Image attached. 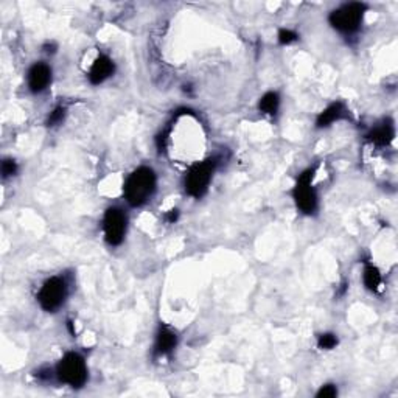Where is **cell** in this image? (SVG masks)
<instances>
[{
    "instance_id": "cell-10",
    "label": "cell",
    "mask_w": 398,
    "mask_h": 398,
    "mask_svg": "<svg viewBox=\"0 0 398 398\" xmlns=\"http://www.w3.org/2000/svg\"><path fill=\"white\" fill-rule=\"evenodd\" d=\"M114 73H116V63L111 56L101 53L93 61L89 72H87V79L92 86H100L103 84L105 81L109 79Z\"/></svg>"
},
{
    "instance_id": "cell-19",
    "label": "cell",
    "mask_w": 398,
    "mask_h": 398,
    "mask_svg": "<svg viewBox=\"0 0 398 398\" xmlns=\"http://www.w3.org/2000/svg\"><path fill=\"white\" fill-rule=\"evenodd\" d=\"M338 395V388L335 384H323V386L318 390L316 397L318 398H333Z\"/></svg>"
},
{
    "instance_id": "cell-3",
    "label": "cell",
    "mask_w": 398,
    "mask_h": 398,
    "mask_svg": "<svg viewBox=\"0 0 398 398\" xmlns=\"http://www.w3.org/2000/svg\"><path fill=\"white\" fill-rule=\"evenodd\" d=\"M218 162L215 158H208L194 164L188 168L184 178V190L194 199H199L208 192L213 181V174L217 171Z\"/></svg>"
},
{
    "instance_id": "cell-9",
    "label": "cell",
    "mask_w": 398,
    "mask_h": 398,
    "mask_svg": "<svg viewBox=\"0 0 398 398\" xmlns=\"http://www.w3.org/2000/svg\"><path fill=\"white\" fill-rule=\"evenodd\" d=\"M53 70L49 64L35 63L26 72V86L31 93H43L52 84Z\"/></svg>"
},
{
    "instance_id": "cell-5",
    "label": "cell",
    "mask_w": 398,
    "mask_h": 398,
    "mask_svg": "<svg viewBox=\"0 0 398 398\" xmlns=\"http://www.w3.org/2000/svg\"><path fill=\"white\" fill-rule=\"evenodd\" d=\"M69 282L64 275H52L40 285L36 300L45 313H56L69 298Z\"/></svg>"
},
{
    "instance_id": "cell-7",
    "label": "cell",
    "mask_w": 398,
    "mask_h": 398,
    "mask_svg": "<svg viewBox=\"0 0 398 398\" xmlns=\"http://www.w3.org/2000/svg\"><path fill=\"white\" fill-rule=\"evenodd\" d=\"M128 215L123 208L112 206L106 208L103 215V235L105 241L112 247L120 246L126 238Z\"/></svg>"
},
{
    "instance_id": "cell-6",
    "label": "cell",
    "mask_w": 398,
    "mask_h": 398,
    "mask_svg": "<svg viewBox=\"0 0 398 398\" xmlns=\"http://www.w3.org/2000/svg\"><path fill=\"white\" fill-rule=\"evenodd\" d=\"M314 173V168H308V170L302 171L293 187V199L296 202V207L300 213L308 215V217H312L319 208L318 190L313 184Z\"/></svg>"
},
{
    "instance_id": "cell-16",
    "label": "cell",
    "mask_w": 398,
    "mask_h": 398,
    "mask_svg": "<svg viewBox=\"0 0 398 398\" xmlns=\"http://www.w3.org/2000/svg\"><path fill=\"white\" fill-rule=\"evenodd\" d=\"M339 344L338 336L335 333H322L318 336V347L321 350H333Z\"/></svg>"
},
{
    "instance_id": "cell-8",
    "label": "cell",
    "mask_w": 398,
    "mask_h": 398,
    "mask_svg": "<svg viewBox=\"0 0 398 398\" xmlns=\"http://www.w3.org/2000/svg\"><path fill=\"white\" fill-rule=\"evenodd\" d=\"M178 342H179L178 333L174 332L171 327L165 326V323H160L153 344V358L162 360L170 356L174 352V349L178 347Z\"/></svg>"
},
{
    "instance_id": "cell-12",
    "label": "cell",
    "mask_w": 398,
    "mask_h": 398,
    "mask_svg": "<svg viewBox=\"0 0 398 398\" xmlns=\"http://www.w3.org/2000/svg\"><path fill=\"white\" fill-rule=\"evenodd\" d=\"M367 140L375 146H388L395 139V125L390 118L383 120L380 125L374 126L367 134Z\"/></svg>"
},
{
    "instance_id": "cell-4",
    "label": "cell",
    "mask_w": 398,
    "mask_h": 398,
    "mask_svg": "<svg viewBox=\"0 0 398 398\" xmlns=\"http://www.w3.org/2000/svg\"><path fill=\"white\" fill-rule=\"evenodd\" d=\"M55 376L66 386L73 389L83 388L89 378V369H87L84 356L78 352H67L56 364Z\"/></svg>"
},
{
    "instance_id": "cell-1",
    "label": "cell",
    "mask_w": 398,
    "mask_h": 398,
    "mask_svg": "<svg viewBox=\"0 0 398 398\" xmlns=\"http://www.w3.org/2000/svg\"><path fill=\"white\" fill-rule=\"evenodd\" d=\"M158 192V174L151 167L136 168L125 181L123 197L131 207H144Z\"/></svg>"
},
{
    "instance_id": "cell-15",
    "label": "cell",
    "mask_w": 398,
    "mask_h": 398,
    "mask_svg": "<svg viewBox=\"0 0 398 398\" xmlns=\"http://www.w3.org/2000/svg\"><path fill=\"white\" fill-rule=\"evenodd\" d=\"M66 116H67V107L63 105H58L56 107H53V111L49 114V117H47V126L56 128L59 125H63Z\"/></svg>"
},
{
    "instance_id": "cell-13",
    "label": "cell",
    "mask_w": 398,
    "mask_h": 398,
    "mask_svg": "<svg viewBox=\"0 0 398 398\" xmlns=\"http://www.w3.org/2000/svg\"><path fill=\"white\" fill-rule=\"evenodd\" d=\"M362 283L370 293H378L383 285V275L378 268L374 263H366L362 269Z\"/></svg>"
},
{
    "instance_id": "cell-17",
    "label": "cell",
    "mask_w": 398,
    "mask_h": 398,
    "mask_svg": "<svg viewBox=\"0 0 398 398\" xmlns=\"http://www.w3.org/2000/svg\"><path fill=\"white\" fill-rule=\"evenodd\" d=\"M0 171H2V178L3 179H10L15 178L17 171H19V165L15 159H3L2 160V167H0Z\"/></svg>"
},
{
    "instance_id": "cell-20",
    "label": "cell",
    "mask_w": 398,
    "mask_h": 398,
    "mask_svg": "<svg viewBox=\"0 0 398 398\" xmlns=\"http://www.w3.org/2000/svg\"><path fill=\"white\" fill-rule=\"evenodd\" d=\"M178 218H179V212L176 211V208H174V211H170V213L167 215V220H168V222H170V224L176 222Z\"/></svg>"
},
{
    "instance_id": "cell-14",
    "label": "cell",
    "mask_w": 398,
    "mask_h": 398,
    "mask_svg": "<svg viewBox=\"0 0 398 398\" xmlns=\"http://www.w3.org/2000/svg\"><path fill=\"white\" fill-rule=\"evenodd\" d=\"M280 103H282V100H280L279 92L269 91L266 93H263L261 98L259 100V111L263 114V116L275 117L279 114Z\"/></svg>"
},
{
    "instance_id": "cell-2",
    "label": "cell",
    "mask_w": 398,
    "mask_h": 398,
    "mask_svg": "<svg viewBox=\"0 0 398 398\" xmlns=\"http://www.w3.org/2000/svg\"><path fill=\"white\" fill-rule=\"evenodd\" d=\"M367 13V5L362 2H349L341 5L328 15V24L344 36H352L358 33L364 16Z\"/></svg>"
},
{
    "instance_id": "cell-11",
    "label": "cell",
    "mask_w": 398,
    "mask_h": 398,
    "mask_svg": "<svg viewBox=\"0 0 398 398\" xmlns=\"http://www.w3.org/2000/svg\"><path fill=\"white\" fill-rule=\"evenodd\" d=\"M349 116L347 106L342 101H333L332 105H328L326 109L319 112L318 118H316V128L318 130H323V128H330L338 121L344 120Z\"/></svg>"
},
{
    "instance_id": "cell-18",
    "label": "cell",
    "mask_w": 398,
    "mask_h": 398,
    "mask_svg": "<svg viewBox=\"0 0 398 398\" xmlns=\"http://www.w3.org/2000/svg\"><path fill=\"white\" fill-rule=\"evenodd\" d=\"M277 40L280 45H291L299 40V35L291 29H282L277 35Z\"/></svg>"
}]
</instances>
